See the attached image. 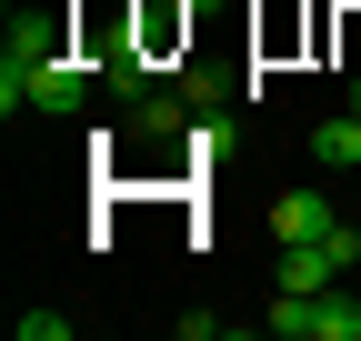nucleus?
Here are the masks:
<instances>
[{"label":"nucleus","mask_w":361,"mask_h":341,"mask_svg":"<svg viewBox=\"0 0 361 341\" xmlns=\"http://www.w3.org/2000/svg\"><path fill=\"white\" fill-rule=\"evenodd\" d=\"M261 231L281 241V251H291V241H331V231H341V211H331L322 191H281V201L261 211Z\"/></svg>","instance_id":"1"},{"label":"nucleus","mask_w":361,"mask_h":341,"mask_svg":"<svg viewBox=\"0 0 361 341\" xmlns=\"http://www.w3.org/2000/svg\"><path fill=\"white\" fill-rule=\"evenodd\" d=\"M80 101H90V61L80 51H61V61L30 70V111H80Z\"/></svg>","instance_id":"2"},{"label":"nucleus","mask_w":361,"mask_h":341,"mask_svg":"<svg viewBox=\"0 0 361 341\" xmlns=\"http://www.w3.org/2000/svg\"><path fill=\"white\" fill-rule=\"evenodd\" d=\"M311 161L322 170H361V111H331L322 131H311Z\"/></svg>","instance_id":"3"},{"label":"nucleus","mask_w":361,"mask_h":341,"mask_svg":"<svg viewBox=\"0 0 361 341\" xmlns=\"http://www.w3.org/2000/svg\"><path fill=\"white\" fill-rule=\"evenodd\" d=\"M311 341H361V302L331 281V291H311Z\"/></svg>","instance_id":"4"},{"label":"nucleus","mask_w":361,"mask_h":341,"mask_svg":"<svg viewBox=\"0 0 361 341\" xmlns=\"http://www.w3.org/2000/svg\"><path fill=\"white\" fill-rule=\"evenodd\" d=\"M11 331H20V341H71L80 321H71V311H11Z\"/></svg>","instance_id":"5"},{"label":"nucleus","mask_w":361,"mask_h":341,"mask_svg":"<svg viewBox=\"0 0 361 341\" xmlns=\"http://www.w3.org/2000/svg\"><path fill=\"white\" fill-rule=\"evenodd\" d=\"M341 111H361V70H351V91H341Z\"/></svg>","instance_id":"6"}]
</instances>
